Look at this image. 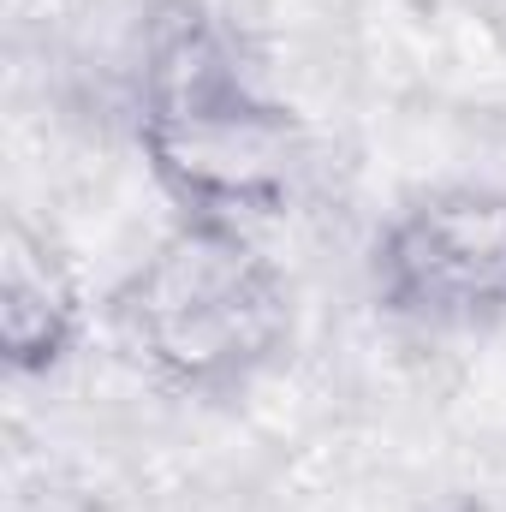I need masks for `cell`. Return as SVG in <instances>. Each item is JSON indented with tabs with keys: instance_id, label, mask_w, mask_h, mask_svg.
Masks as SVG:
<instances>
[{
	"instance_id": "4",
	"label": "cell",
	"mask_w": 506,
	"mask_h": 512,
	"mask_svg": "<svg viewBox=\"0 0 506 512\" xmlns=\"http://www.w3.org/2000/svg\"><path fill=\"white\" fill-rule=\"evenodd\" d=\"M84 334V286L72 256L24 215L0 239V358L12 376H54Z\"/></svg>"
},
{
	"instance_id": "1",
	"label": "cell",
	"mask_w": 506,
	"mask_h": 512,
	"mask_svg": "<svg viewBox=\"0 0 506 512\" xmlns=\"http://www.w3.org/2000/svg\"><path fill=\"white\" fill-rule=\"evenodd\" d=\"M137 143L191 221H268L286 215L304 173V126L274 102L197 0H161L143 24Z\"/></svg>"
},
{
	"instance_id": "5",
	"label": "cell",
	"mask_w": 506,
	"mask_h": 512,
	"mask_svg": "<svg viewBox=\"0 0 506 512\" xmlns=\"http://www.w3.org/2000/svg\"><path fill=\"white\" fill-rule=\"evenodd\" d=\"M453 512H489V507H483V501H459Z\"/></svg>"
},
{
	"instance_id": "2",
	"label": "cell",
	"mask_w": 506,
	"mask_h": 512,
	"mask_svg": "<svg viewBox=\"0 0 506 512\" xmlns=\"http://www.w3.org/2000/svg\"><path fill=\"white\" fill-rule=\"evenodd\" d=\"M114 334L173 393H233L292 340V292L239 221H191L114 292Z\"/></svg>"
},
{
	"instance_id": "3",
	"label": "cell",
	"mask_w": 506,
	"mask_h": 512,
	"mask_svg": "<svg viewBox=\"0 0 506 512\" xmlns=\"http://www.w3.org/2000/svg\"><path fill=\"white\" fill-rule=\"evenodd\" d=\"M370 292L411 328H483L506 316V191L441 185L405 203L370 251Z\"/></svg>"
}]
</instances>
